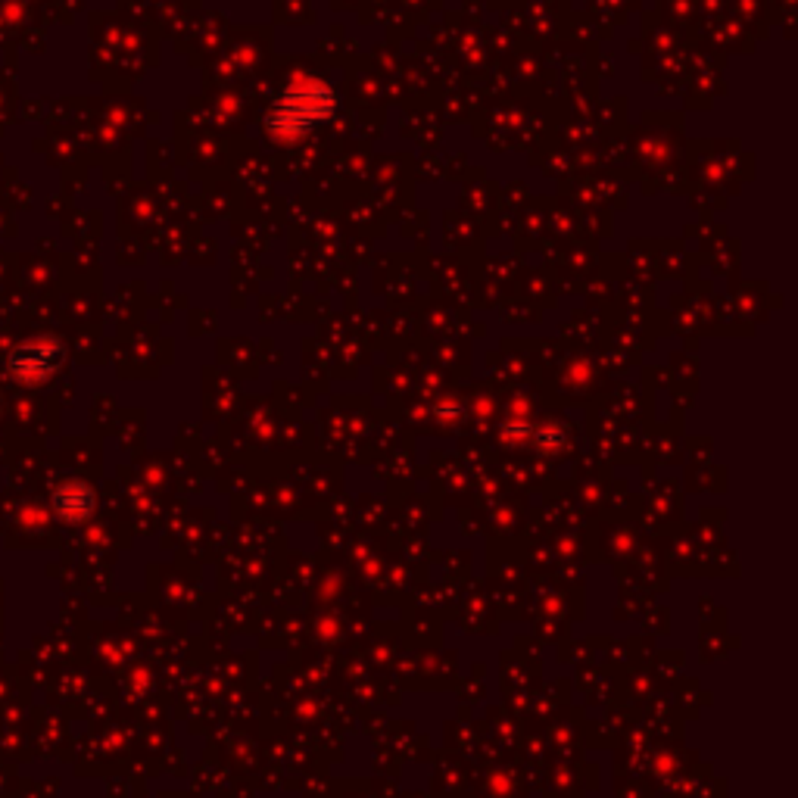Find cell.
Listing matches in <instances>:
<instances>
[{
    "label": "cell",
    "mask_w": 798,
    "mask_h": 798,
    "mask_svg": "<svg viewBox=\"0 0 798 798\" xmlns=\"http://www.w3.org/2000/svg\"><path fill=\"white\" fill-rule=\"evenodd\" d=\"M60 359H63V347L57 340H50V337L29 340V343H22V347L13 350L10 375L22 384H41L57 371Z\"/></svg>",
    "instance_id": "obj_1"
},
{
    "label": "cell",
    "mask_w": 798,
    "mask_h": 798,
    "mask_svg": "<svg viewBox=\"0 0 798 798\" xmlns=\"http://www.w3.org/2000/svg\"><path fill=\"white\" fill-rule=\"evenodd\" d=\"M331 110V94L318 85V88H300L290 91L284 97L281 116H278V128L287 131H306L309 125L322 122Z\"/></svg>",
    "instance_id": "obj_2"
}]
</instances>
